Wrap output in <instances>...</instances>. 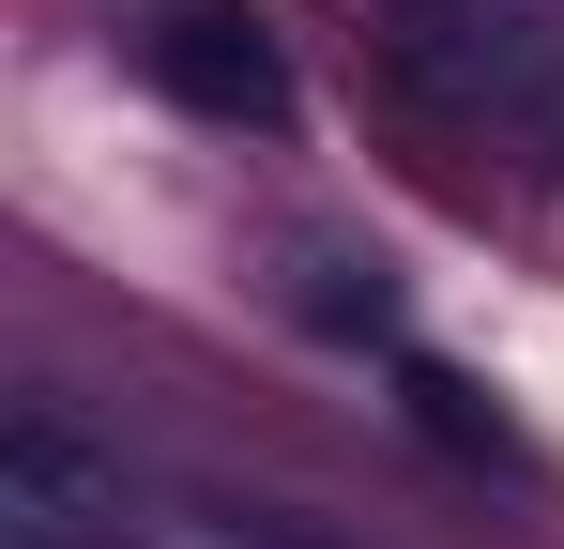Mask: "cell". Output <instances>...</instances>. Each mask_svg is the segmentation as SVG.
Masks as SVG:
<instances>
[{
  "label": "cell",
  "mask_w": 564,
  "mask_h": 549,
  "mask_svg": "<svg viewBox=\"0 0 564 549\" xmlns=\"http://www.w3.org/2000/svg\"><path fill=\"white\" fill-rule=\"evenodd\" d=\"M153 77L184 92L198 122H275V107H290V62H275V31H260V15H229V0H214V15H184V31L153 46Z\"/></svg>",
  "instance_id": "obj_1"
},
{
  "label": "cell",
  "mask_w": 564,
  "mask_h": 549,
  "mask_svg": "<svg viewBox=\"0 0 564 549\" xmlns=\"http://www.w3.org/2000/svg\"><path fill=\"white\" fill-rule=\"evenodd\" d=\"M15 488H31V504L62 519V504L93 488V458H77V443H62V428H46V412H31V428H15Z\"/></svg>",
  "instance_id": "obj_2"
},
{
  "label": "cell",
  "mask_w": 564,
  "mask_h": 549,
  "mask_svg": "<svg viewBox=\"0 0 564 549\" xmlns=\"http://www.w3.org/2000/svg\"><path fill=\"white\" fill-rule=\"evenodd\" d=\"M412 412H427L443 443H488V412H473V381H443V366H412Z\"/></svg>",
  "instance_id": "obj_3"
}]
</instances>
